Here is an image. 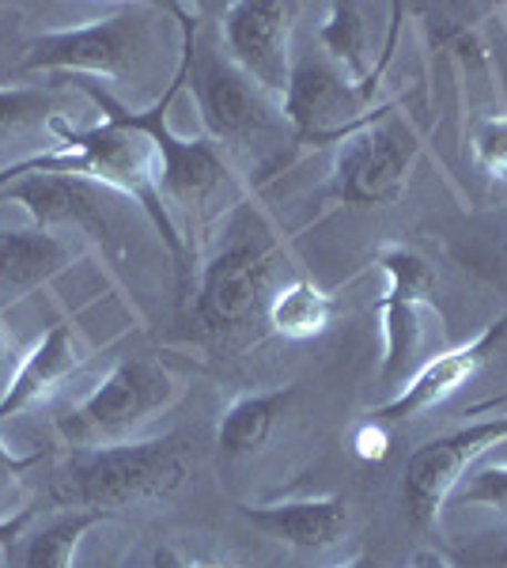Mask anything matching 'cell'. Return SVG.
<instances>
[{
	"label": "cell",
	"mask_w": 507,
	"mask_h": 568,
	"mask_svg": "<svg viewBox=\"0 0 507 568\" xmlns=\"http://www.w3.org/2000/svg\"><path fill=\"white\" fill-rule=\"evenodd\" d=\"M186 69H190V58H186V50H182L171 88L163 91L149 110H129L125 103L110 99L107 91H99L95 80H77V84L103 114L149 133V141L155 144V155H160V171H163V179H160L163 201H168L186 246L193 243V251H197L209 224L220 216V209L239 205L243 186L235 182L232 160L224 155V149H216L209 136H182L171 125V106H174V99H179V91L186 88Z\"/></svg>",
	"instance_id": "2"
},
{
	"label": "cell",
	"mask_w": 507,
	"mask_h": 568,
	"mask_svg": "<svg viewBox=\"0 0 507 568\" xmlns=\"http://www.w3.org/2000/svg\"><path fill=\"white\" fill-rule=\"evenodd\" d=\"M474 160L485 175L507 182V114L485 118L474 133Z\"/></svg>",
	"instance_id": "24"
},
{
	"label": "cell",
	"mask_w": 507,
	"mask_h": 568,
	"mask_svg": "<svg viewBox=\"0 0 507 568\" xmlns=\"http://www.w3.org/2000/svg\"><path fill=\"white\" fill-rule=\"evenodd\" d=\"M84 364L88 353L80 349L77 334L64 323L50 326L39 337V345L23 356V364L16 368L12 379L4 383V394H0V425L45 406Z\"/></svg>",
	"instance_id": "15"
},
{
	"label": "cell",
	"mask_w": 507,
	"mask_h": 568,
	"mask_svg": "<svg viewBox=\"0 0 507 568\" xmlns=\"http://www.w3.org/2000/svg\"><path fill=\"white\" fill-rule=\"evenodd\" d=\"M413 163H417V141L398 125L372 122L337 144L329 197L356 209L394 205L409 186Z\"/></svg>",
	"instance_id": "11"
},
{
	"label": "cell",
	"mask_w": 507,
	"mask_h": 568,
	"mask_svg": "<svg viewBox=\"0 0 507 568\" xmlns=\"http://www.w3.org/2000/svg\"><path fill=\"white\" fill-rule=\"evenodd\" d=\"M149 53L144 8H118L80 27L45 31L27 42L23 72H69L77 80H125Z\"/></svg>",
	"instance_id": "7"
},
{
	"label": "cell",
	"mask_w": 507,
	"mask_h": 568,
	"mask_svg": "<svg viewBox=\"0 0 507 568\" xmlns=\"http://www.w3.org/2000/svg\"><path fill=\"white\" fill-rule=\"evenodd\" d=\"M149 568H190V557L182 554V549H174V546H160L152 554Z\"/></svg>",
	"instance_id": "26"
},
{
	"label": "cell",
	"mask_w": 507,
	"mask_h": 568,
	"mask_svg": "<svg viewBox=\"0 0 507 568\" xmlns=\"http://www.w3.org/2000/svg\"><path fill=\"white\" fill-rule=\"evenodd\" d=\"M246 519L265 530L276 542L292 549H329L348 530V504L341 497H300V500H273V504H243Z\"/></svg>",
	"instance_id": "16"
},
{
	"label": "cell",
	"mask_w": 507,
	"mask_h": 568,
	"mask_svg": "<svg viewBox=\"0 0 507 568\" xmlns=\"http://www.w3.org/2000/svg\"><path fill=\"white\" fill-rule=\"evenodd\" d=\"M190 568H227L220 561H205V557H190Z\"/></svg>",
	"instance_id": "31"
},
{
	"label": "cell",
	"mask_w": 507,
	"mask_h": 568,
	"mask_svg": "<svg viewBox=\"0 0 507 568\" xmlns=\"http://www.w3.org/2000/svg\"><path fill=\"white\" fill-rule=\"evenodd\" d=\"M50 133L58 136V149L23 155L0 168V190L8 182H20L27 175H77L107 186L110 194L133 197L160 232L163 246H168L174 270H179L182 284L190 277V246L182 240L179 224H174L168 201L160 190V155L149 133L133 130V125L118 122V118L103 114L99 125H69L64 118H53Z\"/></svg>",
	"instance_id": "1"
},
{
	"label": "cell",
	"mask_w": 507,
	"mask_h": 568,
	"mask_svg": "<svg viewBox=\"0 0 507 568\" xmlns=\"http://www.w3.org/2000/svg\"><path fill=\"white\" fill-rule=\"evenodd\" d=\"M265 323H270L273 334L307 342V337H318L334 323V296L322 292L311 277H292L273 292L270 307H265Z\"/></svg>",
	"instance_id": "20"
},
{
	"label": "cell",
	"mask_w": 507,
	"mask_h": 568,
	"mask_svg": "<svg viewBox=\"0 0 507 568\" xmlns=\"http://www.w3.org/2000/svg\"><path fill=\"white\" fill-rule=\"evenodd\" d=\"M466 478L469 481L455 489L458 500L469 504V508H488L507 516V463H481Z\"/></svg>",
	"instance_id": "23"
},
{
	"label": "cell",
	"mask_w": 507,
	"mask_h": 568,
	"mask_svg": "<svg viewBox=\"0 0 507 568\" xmlns=\"http://www.w3.org/2000/svg\"><path fill=\"white\" fill-rule=\"evenodd\" d=\"M500 444H507V414L477 420V425H463L455 433L420 444L405 463L402 478V500L409 524L417 530L436 527L439 511L455 497L458 485L466 481V474Z\"/></svg>",
	"instance_id": "9"
},
{
	"label": "cell",
	"mask_w": 507,
	"mask_h": 568,
	"mask_svg": "<svg viewBox=\"0 0 507 568\" xmlns=\"http://www.w3.org/2000/svg\"><path fill=\"white\" fill-rule=\"evenodd\" d=\"M375 265L386 273V292L379 296V323H383V364L379 379L394 383L413 368L420 353V311L432 304L436 292V270L424 254L402 243H386L375 254Z\"/></svg>",
	"instance_id": "12"
},
{
	"label": "cell",
	"mask_w": 507,
	"mask_h": 568,
	"mask_svg": "<svg viewBox=\"0 0 507 568\" xmlns=\"http://www.w3.org/2000/svg\"><path fill=\"white\" fill-rule=\"evenodd\" d=\"M110 511L99 508H69L58 519H50L42 530H34L27 538L23 549V568H72L77 546L88 538V530H95L99 524H107Z\"/></svg>",
	"instance_id": "21"
},
{
	"label": "cell",
	"mask_w": 507,
	"mask_h": 568,
	"mask_svg": "<svg viewBox=\"0 0 507 568\" xmlns=\"http://www.w3.org/2000/svg\"><path fill=\"white\" fill-rule=\"evenodd\" d=\"M372 103L375 88L353 84L326 58H300L292 65L281 114L288 122L292 136H296V144H341L345 136L379 122V114L391 110V103L375 110Z\"/></svg>",
	"instance_id": "8"
},
{
	"label": "cell",
	"mask_w": 507,
	"mask_h": 568,
	"mask_svg": "<svg viewBox=\"0 0 507 568\" xmlns=\"http://www.w3.org/2000/svg\"><path fill=\"white\" fill-rule=\"evenodd\" d=\"M182 398V379L160 361H129L114 364L103 383L80 402L72 414L58 420V433L69 439L72 452L80 447H110L136 439L144 425L171 409Z\"/></svg>",
	"instance_id": "6"
},
{
	"label": "cell",
	"mask_w": 507,
	"mask_h": 568,
	"mask_svg": "<svg viewBox=\"0 0 507 568\" xmlns=\"http://www.w3.org/2000/svg\"><path fill=\"white\" fill-rule=\"evenodd\" d=\"M300 4L292 0H232L220 12V39L227 61L262 88L276 106L288 95L292 80V31Z\"/></svg>",
	"instance_id": "10"
},
{
	"label": "cell",
	"mask_w": 507,
	"mask_h": 568,
	"mask_svg": "<svg viewBox=\"0 0 507 568\" xmlns=\"http://www.w3.org/2000/svg\"><path fill=\"white\" fill-rule=\"evenodd\" d=\"M341 568H379L372 561V557H356V561H348V565H341Z\"/></svg>",
	"instance_id": "32"
},
{
	"label": "cell",
	"mask_w": 507,
	"mask_h": 568,
	"mask_svg": "<svg viewBox=\"0 0 507 568\" xmlns=\"http://www.w3.org/2000/svg\"><path fill=\"white\" fill-rule=\"evenodd\" d=\"M64 262H69V251L53 232H42V227H23V232L0 227V281H8L12 288L45 284L53 273L64 270Z\"/></svg>",
	"instance_id": "19"
},
{
	"label": "cell",
	"mask_w": 507,
	"mask_h": 568,
	"mask_svg": "<svg viewBox=\"0 0 507 568\" xmlns=\"http://www.w3.org/2000/svg\"><path fill=\"white\" fill-rule=\"evenodd\" d=\"M326 61L345 72L353 84L379 91V77L386 65H375V31L367 23V8L359 4H329V16L318 31Z\"/></svg>",
	"instance_id": "18"
},
{
	"label": "cell",
	"mask_w": 507,
	"mask_h": 568,
	"mask_svg": "<svg viewBox=\"0 0 507 568\" xmlns=\"http://www.w3.org/2000/svg\"><path fill=\"white\" fill-rule=\"evenodd\" d=\"M31 519H34V508H23V511H16V516L0 519V549H8V546L20 542L23 530L31 527Z\"/></svg>",
	"instance_id": "25"
},
{
	"label": "cell",
	"mask_w": 507,
	"mask_h": 568,
	"mask_svg": "<svg viewBox=\"0 0 507 568\" xmlns=\"http://www.w3.org/2000/svg\"><path fill=\"white\" fill-rule=\"evenodd\" d=\"M409 568H450V565H447L439 554H417V557H413V565H409Z\"/></svg>",
	"instance_id": "28"
},
{
	"label": "cell",
	"mask_w": 507,
	"mask_h": 568,
	"mask_svg": "<svg viewBox=\"0 0 507 568\" xmlns=\"http://www.w3.org/2000/svg\"><path fill=\"white\" fill-rule=\"evenodd\" d=\"M110 190L77 175H27L0 190V205H20L34 227H84L95 240L110 235Z\"/></svg>",
	"instance_id": "14"
},
{
	"label": "cell",
	"mask_w": 507,
	"mask_h": 568,
	"mask_svg": "<svg viewBox=\"0 0 507 568\" xmlns=\"http://www.w3.org/2000/svg\"><path fill=\"white\" fill-rule=\"evenodd\" d=\"M281 273V243L273 240L270 224L246 209L232 224L224 246L201 265L197 281V323L209 337L227 342L243 334L257 318H265Z\"/></svg>",
	"instance_id": "4"
},
{
	"label": "cell",
	"mask_w": 507,
	"mask_h": 568,
	"mask_svg": "<svg viewBox=\"0 0 507 568\" xmlns=\"http://www.w3.org/2000/svg\"><path fill=\"white\" fill-rule=\"evenodd\" d=\"M504 342H507V315L493 318V323L477 337H469L466 345H455V349L424 361L394 398H386L383 406L372 409V425H402V420H413V417L428 414V409H436L439 402H447L455 390H463L466 383L500 353Z\"/></svg>",
	"instance_id": "13"
},
{
	"label": "cell",
	"mask_w": 507,
	"mask_h": 568,
	"mask_svg": "<svg viewBox=\"0 0 507 568\" xmlns=\"http://www.w3.org/2000/svg\"><path fill=\"white\" fill-rule=\"evenodd\" d=\"M488 568H507V546L493 557V561H488Z\"/></svg>",
	"instance_id": "33"
},
{
	"label": "cell",
	"mask_w": 507,
	"mask_h": 568,
	"mask_svg": "<svg viewBox=\"0 0 507 568\" xmlns=\"http://www.w3.org/2000/svg\"><path fill=\"white\" fill-rule=\"evenodd\" d=\"M8 364H12V342H8L4 326H0V375H4Z\"/></svg>",
	"instance_id": "29"
},
{
	"label": "cell",
	"mask_w": 507,
	"mask_h": 568,
	"mask_svg": "<svg viewBox=\"0 0 507 568\" xmlns=\"http://www.w3.org/2000/svg\"><path fill=\"white\" fill-rule=\"evenodd\" d=\"M53 99L42 88H0V144L23 136L34 125L50 130L53 122Z\"/></svg>",
	"instance_id": "22"
},
{
	"label": "cell",
	"mask_w": 507,
	"mask_h": 568,
	"mask_svg": "<svg viewBox=\"0 0 507 568\" xmlns=\"http://www.w3.org/2000/svg\"><path fill=\"white\" fill-rule=\"evenodd\" d=\"M186 444L182 436L129 439L110 447H80L58 474V500L72 508H99L114 516L118 508L144 500H163L186 481Z\"/></svg>",
	"instance_id": "3"
},
{
	"label": "cell",
	"mask_w": 507,
	"mask_h": 568,
	"mask_svg": "<svg viewBox=\"0 0 507 568\" xmlns=\"http://www.w3.org/2000/svg\"><path fill=\"white\" fill-rule=\"evenodd\" d=\"M168 12L179 16L182 50L190 58L186 88L193 91L205 136L216 149L239 152V149H251L254 141H262V136H270L276 130H288L281 106L262 88H254L227 61V53L197 50V16L186 4H168Z\"/></svg>",
	"instance_id": "5"
},
{
	"label": "cell",
	"mask_w": 507,
	"mask_h": 568,
	"mask_svg": "<svg viewBox=\"0 0 507 568\" xmlns=\"http://www.w3.org/2000/svg\"><path fill=\"white\" fill-rule=\"evenodd\" d=\"M477 414H507V390L493 394V398H485V402H477V406L466 409V417H477Z\"/></svg>",
	"instance_id": "27"
},
{
	"label": "cell",
	"mask_w": 507,
	"mask_h": 568,
	"mask_svg": "<svg viewBox=\"0 0 507 568\" xmlns=\"http://www.w3.org/2000/svg\"><path fill=\"white\" fill-rule=\"evenodd\" d=\"M359 444H372V428H364V433H359ZM379 444H383V439H379V433H375V447H367V452H364L367 459H372V455H383Z\"/></svg>",
	"instance_id": "30"
},
{
	"label": "cell",
	"mask_w": 507,
	"mask_h": 568,
	"mask_svg": "<svg viewBox=\"0 0 507 568\" xmlns=\"http://www.w3.org/2000/svg\"><path fill=\"white\" fill-rule=\"evenodd\" d=\"M292 398H296V387L239 394V398L216 420L220 463L232 466V463H243V459H251V455L262 452V447L270 444L276 420H281L284 409L292 406Z\"/></svg>",
	"instance_id": "17"
}]
</instances>
